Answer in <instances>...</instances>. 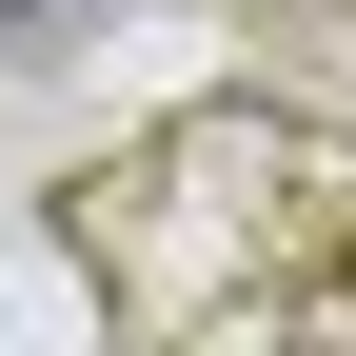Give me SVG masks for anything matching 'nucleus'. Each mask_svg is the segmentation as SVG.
<instances>
[{
  "instance_id": "1",
  "label": "nucleus",
  "mask_w": 356,
  "mask_h": 356,
  "mask_svg": "<svg viewBox=\"0 0 356 356\" xmlns=\"http://www.w3.org/2000/svg\"><path fill=\"white\" fill-rule=\"evenodd\" d=\"M0 20H40V0H0Z\"/></svg>"
}]
</instances>
